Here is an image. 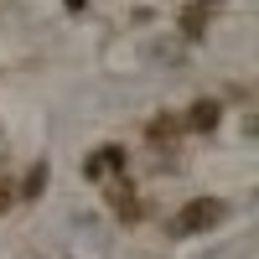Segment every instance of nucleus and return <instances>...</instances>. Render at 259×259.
<instances>
[{
	"instance_id": "f257e3e1",
	"label": "nucleus",
	"mask_w": 259,
	"mask_h": 259,
	"mask_svg": "<svg viewBox=\"0 0 259 259\" xmlns=\"http://www.w3.org/2000/svg\"><path fill=\"white\" fill-rule=\"evenodd\" d=\"M228 212L233 207L223 197H192V202H182L177 212H171V239H197V233L228 223Z\"/></svg>"
},
{
	"instance_id": "f03ea898",
	"label": "nucleus",
	"mask_w": 259,
	"mask_h": 259,
	"mask_svg": "<svg viewBox=\"0 0 259 259\" xmlns=\"http://www.w3.org/2000/svg\"><path fill=\"white\" fill-rule=\"evenodd\" d=\"M99 187H104V202L114 207V218L135 228V223H140V212H145V202H140V192H135V182H130V177H104Z\"/></svg>"
},
{
	"instance_id": "7ed1b4c3",
	"label": "nucleus",
	"mask_w": 259,
	"mask_h": 259,
	"mask_svg": "<svg viewBox=\"0 0 259 259\" xmlns=\"http://www.w3.org/2000/svg\"><path fill=\"white\" fill-rule=\"evenodd\" d=\"M124 166H130V150H124V145H99V150L83 156V177L99 187L104 177H124Z\"/></svg>"
},
{
	"instance_id": "20e7f679",
	"label": "nucleus",
	"mask_w": 259,
	"mask_h": 259,
	"mask_svg": "<svg viewBox=\"0 0 259 259\" xmlns=\"http://www.w3.org/2000/svg\"><path fill=\"white\" fill-rule=\"evenodd\" d=\"M218 124H223V99H192L182 114V130H192V135H212Z\"/></svg>"
},
{
	"instance_id": "39448f33",
	"label": "nucleus",
	"mask_w": 259,
	"mask_h": 259,
	"mask_svg": "<svg viewBox=\"0 0 259 259\" xmlns=\"http://www.w3.org/2000/svg\"><path fill=\"white\" fill-rule=\"evenodd\" d=\"M223 11V0H192V6L182 11V36L187 41H202L207 36V21Z\"/></svg>"
},
{
	"instance_id": "423d86ee",
	"label": "nucleus",
	"mask_w": 259,
	"mask_h": 259,
	"mask_svg": "<svg viewBox=\"0 0 259 259\" xmlns=\"http://www.w3.org/2000/svg\"><path fill=\"white\" fill-rule=\"evenodd\" d=\"M182 135H187V130H182V119H177V109H161L156 119L145 124V145H156V150H171V145H177Z\"/></svg>"
},
{
	"instance_id": "0eeeda50",
	"label": "nucleus",
	"mask_w": 259,
	"mask_h": 259,
	"mask_svg": "<svg viewBox=\"0 0 259 259\" xmlns=\"http://www.w3.org/2000/svg\"><path fill=\"white\" fill-rule=\"evenodd\" d=\"M41 192H47V161H31V166H26V177L16 182V197H21V202H36Z\"/></svg>"
},
{
	"instance_id": "6e6552de",
	"label": "nucleus",
	"mask_w": 259,
	"mask_h": 259,
	"mask_svg": "<svg viewBox=\"0 0 259 259\" xmlns=\"http://www.w3.org/2000/svg\"><path fill=\"white\" fill-rule=\"evenodd\" d=\"M21 197H16V177H11V171H0V212H11Z\"/></svg>"
},
{
	"instance_id": "1a4fd4ad",
	"label": "nucleus",
	"mask_w": 259,
	"mask_h": 259,
	"mask_svg": "<svg viewBox=\"0 0 259 259\" xmlns=\"http://www.w3.org/2000/svg\"><path fill=\"white\" fill-rule=\"evenodd\" d=\"M78 6H83V0H68V11H78Z\"/></svg>"
}]
</instances>
